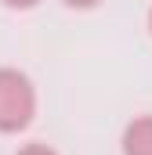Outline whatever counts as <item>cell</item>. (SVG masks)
Here are the masks:
<instances>
[{
	"label": "cell",
	"instance_id": "obj_2",
	"mask_svg": "<svg viewBox=\"0 0 152 155\" xmlns=\"http://www.w3.org/2000/svg\"><path fill=\"white\" fill-rule=\"evenodd\" d=\"M123 155H152V116H134L119 134Z\"/></svg>",
	"mask_w": 152,
	"mask_h": 155
},
{
	"label": "cell",
	"instance_id": "obj_4",
	"mask_svg": "<svg viewBox=\"0 0 152 155\" xmlns=\"http://www.w3.org/2000/svg\"><path fill=\"white\" fill-rule=\"evenodd\" d=\"M69 11H94V7H102L105 0H62Z\"/></svg>",
	"mask_w": 152,
	"mask_h": 155
},
{
	"label": "cell",
	"instance_id": "obj_6",
	"mask_svg": "<svg viewBox=\"0 0 152 155\" xmlns=\"http://www.w3.org/2000/svg\"><path fill=\"white\" fill-rule=\"evenodd\" d=\"M145 25H149V36H152V4H149V15H145Z\"/></svg>",
	"mask_w": 152,
	"mask_h": 155
},
{
	"label": "cell",
	"instance_id": "obj_1",
	"mask_svg": "<svg viewBox=\"0 0 152 155\" xmlns=\"http://www.w3.org/2000/svg\"><path fill=\"white\" fill-rule=\"evenodd\" d=\"M36 108L40 97L29 72H22L15 65H0V134L4 137L26 134L36 119Z\"/></svg>",
	"mask_w": 152,
	"mask_h": 155
},
{
	"label": "cell",
	"instance_id": "obj_3",
	"mask_svg": "<svg viewBox=\"0 0 152 155\" xmlns=\"http://www.w3.org/2000/svg\"><path fill=\"white\" fill-rule=\"evenodd\" d=\"M15 155H62L58 148H51L47 141H29V144H22Z\"/></svg>",
	"mask_w": 152,
	"mask_h": 155
},
{
	"label": "cell",
	"instance_id": "obj_5",
	"mask_svg": "<svg viewBox=\"0 0 152 155\" xmlns=\"http://www.w3.org/2000/svg\"><path fill=\"white\" fill-rule=\"evenodd\" d=\"M4 7H11V11H33V7H40L43 0H0Z\"/></svg>",
	"mask_w": 152,
	"mask_h": 155
}]
</instances>
